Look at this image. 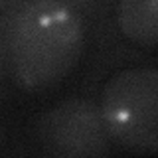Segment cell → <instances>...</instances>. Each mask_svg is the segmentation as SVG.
I'll use <instances>...</instances> for the list:
<instances>
[{
  "mask_svg": "<svg viewBox=\"0 0 158 158\" xmlns=\"http://www.w3.org/2000/svg\"><path fill=\"white\" fill-rule=\"evenodd\" d=\"M0 44L2 77L14 93L52 95L87 63L95 24L85 4L16 0L0 12Z\"/></svg>",
  "mask_w": 158,
  "mask_h": 158,
  "instance_id": "cell-1",
  "label": "cell"
},
{
  "mask_svg": "<svg viewBox=\"0 0 158 158\" xmlns=\"http://www.w3.org/2000/svg\"><path fill=\"white\" fill-rule=\"evenodd\" d=\"M36 158H121L95 95H59L32 113L20 128Z\"/></svg>",
  "mask_w": 158,
  "mask_h": 158,
  "instance_id": "cell-2",
  "label": "cell"
},
{
  "mask_svg": "<svg viewBox=\"0 0 158 158\" xmlns=\"http://www.w3.org/2000/svg\"><path fill=\"white\" fill-rule=\"evenodd\" d=\"M103 123L123 154L154 156L158 146V69L127 63L103 79L95 95Z\"/></svg>",
  "mask_w": 158,
  "mask_h": 158,
  "instance_id": "cell-3",
  "label": "cell"
},
{
  "mask_svg": "<svg viewBox=\"0 0 158 158\" xmlns=\"http://www.w3.org/2000/svg\"><path fill=\"white\" fill-rule=\"evenodd\" d=\"M113 26L128 46L154 52L158 40L156 0H118L111 4Z\"/></svg>",
  "mask_w": 158,
  "mask_h": 158,
  "instance_id": "cell-4",
  "label": "cell"
},
{
  "mask_svg": "<svg viewBox=\"0 0 158 158\" xmlns=\"http://www.w3.org/2000/svg\"><path fill=\"white\" fill-rule=\"evenodd\" d=\"M18 118L14 115V109L6 97H0V152L20 135Z\"/></svg>",
  "mask_w": 158,
  "mask_h": 158,
  "instance_id": "cell-5",
  "label": "cell"
},
{
  "mask_svg": "<svg viewBox=\"0 0 158 158\" xmlns=\"http://www.w3.org/2000/svg\"><path fill=\"white\" fill-rule=\"evenodd\" d=\"M0 158H36L30 152V148L28 144L24 142V138H22V132L14 138L10 144L4 148L2 152H0Z\"/></svg>",
  "mask_w": 158,
  "mask_h": 158,
  "instance_id": "cell-6",
  "label": "cell"
},
{
  "mask_svg": "<svg viewBox=\"0 0 158 158\" xmlns=\"http://www.w3.org/2000/svg\"><path fill=\"white\" fill-rule=\"evenodd\" d=\"M0 79H2V44H0Z\"/></svg>",
  "mask_w": 158,
  "mask_h": 158,
  "instance_id": "cell-7",
  "label": "cell"
}]
</instances>
